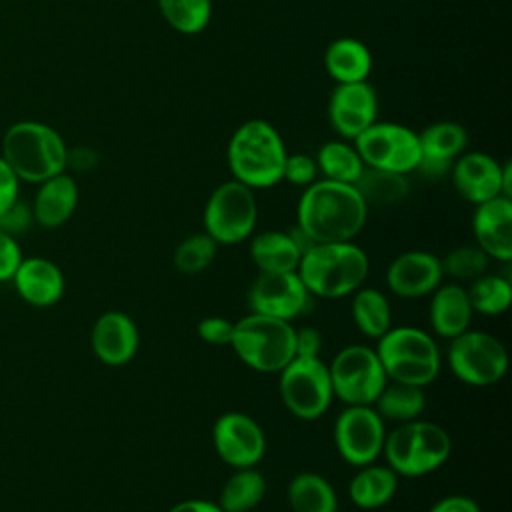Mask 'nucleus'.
<instances>
[{
    "instance_id": "obj_1",
    "label": "nucleus",
    "mask_w": 512,
    "mask_h": 512,
    "mask_svg": "<svg viewBox=\"0 0 512 512\" xmlns=\"http://www.w3.org/2000/svg\"><path fill=\"white\" fill-rule=\"evenodd\" d=\"M368 206L354 188L320 178L304 188L296 206V226L316 244L352 242L364 228Z\"/></svg>"
},
{
    "instance_id": "obj_2",
    "label": "nucleus",
    "mask_w": 512,
    "mask_h": 512,
    "mask_svg": "<svg viewBox=\"0 0 512 512\" xmlns=\"http://www.w3.org/2000/svg\"><path fill=\"white\" fill-rule=\"evenodd\" d=\"M286 156L288 150L280 132L260 118L240 124L226 146L232 178L252 190L276 186L282 180Z\"/></svg>"
},
{
    "instance_id": "obj_3",
    "label": "nucleus",
    "mask_w": 512,
    "mask_h": 512,
    "mask_svg": "<svg viewBox=\"0 0 512 512\" xmlns=\"http://www.w3.org/2000/svg\"><path fill=\"white\" fill-rule=\"evenodd\" d=\"M368 270V254L354 242H322L300 258L296 274L310 296L334 300L358 290Z\"/></svg>"
},
{
    "instance_id": "obj_4",
    "label": "nucleus",
    "mask_w": 512,
    "mask_h": 512,
    "mask_svg": "<svg viewBox=\"0 0 512 512\" xmlns=\"http://www.w3.org/2000/svg\"><path fill=\"white\" fill-rule=\"evenodd\" d=\"M0 156L16 172L20 182L40 184L68 166V148L56 128L36 122L22 120L12 124L2 138Z\"/></svg>"
},
{
    "instance_id": "obj_5",
    "label": "nucleus",
    "mask_w": 512,
    "mask_h": 512,
    "mask_svg": "<svg viewBox=\"0 0 512 512\" xmlns=\"http://www.w3.org/2000/svg\"><path fill=\"white\" fill-rule=\"evenodd\" d=\"M376 356L390 382L426 388L442 368L436 340L416 326H390L376 340Z\"/></svg>"
},
{
    "instance_id": "obj_6",
    "label": "nucleus",
    "mask_w": 512,
    "mask_h": 512,
    "mask_svg": "<svg viewBox=\"0 0 512 512\" xmlns=\"http://www.w3.org/2000/svg\"><path fill=\"white\" fill-rule=\"evenodd\" d=\"M382 452L386 466L398 478H418L438 470L450 458L452 438L440 424L418 418L386 432Z\"/></svg>"
},
{
    "instance_id": "obj_7",
    "label": "nucleus",
    "mask_w": 512,
    "mask_h": 512,
    "mask_svg": "<svg viewBox=\"0 0 512 512\" xmlns=\"http://www.w3.org/2000/svg\"><path fill=\"white\" fill-rule=\"evenodd\" d=\"M230 348L252 370L278 374L294 356V326L286 320L250 312L234 322Z\"/></svg>"
},
{
    "instance_id": "obj_8",
    "label": "nucleus",
    "mask_w": 512,
    "mask_h": 512,
    "mask_svg": "<svg viewBox=\"0 0 512 512\" xmlns=\"http://www.w3.org/2000/svg\"><path fill=\"white\" fill-rule=\"evenodd\" d=\"M258 220V202L252 188L238 180L222 182L206 200L204 232L218 244H238L252 236Z\"/></svg>"
},
{
    "instance_id": "obj_9",
    "label": "nucleus",
    "mask_w": 512,
    "mask_h": 512,
    "mask_svg": "<svg viewBox=\"0 0 512 512\" xmlns=\"http://www.w3.org/2000/svg\"><path fill=\"white\" fill-rule=\"evenodd\" d=\"M278 392L292 416L300 420L324 416L334 400L328 364L320 358L294 356L278 372Z\"/></svg>"
},
{
    "instance_id": "obj_10",
    "label": "nucleus",
    "mask_w": 512,
    "mask_h": 512,
    "mask_svg": "<svg viewBox=\"0 0 512 512\" xmlns=\"http://www.w3.org/2000/svg\"><path fill=\"white\" fill-rule=\"evenodd\" d=\"M334 398L346 406H372L388 378L374 348L344 346L328 364Z\"/></svg>"
},
{
    "instance_id": "obj_11",
    "label": "nucleus",
    "mask_w": 512,
    "mask_h": 512,
    "mask_svg": "<svg viewBox=\"0 0 512 512\" xmlns=\"http://www.w3.org/2000/svg\"><path fill=\"white\" fill-rule=\"evenodd\" d=\"M448 366L460 382L486 388L506 376L508 352L496 336L468 328L450 340Z\"/></svg>"
},
{
    "instance_id": "obj_12",
    "label": "nucleus",
    "mask_w": 512,
    "mask_h": 512,
    "mask_svg": "<svg viewBox=\"0 0 512 512\" xmlns=\"http://www.w3.org/2000/svg\"><path fill=\"white\" fill-rule=\"evenodd\" d=\"M368 168L410 174L420 162L418 132L398 122H374L352 142Z\"/></svg>"
},
{
    "instance_id": "obj_13",
    "label": "nucleus",
    "mask_w": 512,
    "mask_h": 512,
    "mask_svg": "<svg viewBox=\"0 0 512 512\" xmlns=\"http://www.w3.org/2000/svg\"><path fill=\"white\" fill-rule=\"evenodd\" d=\"M386 424L374 406H346L334 424V446L350 466H366L378 460L384 448Z\"/></svg>"
},
{
    "instance_id": "obj_14",
    "label": "nucleus",
    "mask_w": 512,
    "mask_h": 512,
    "mask_svg": "<svg viewBox=\"0 0 512 512\" xmlns=\"http://www.w3.org/2000/svg\"><path fill=\"white\" fill-rule=\"evenodd\" d=\"M448 174L456 192L474 206L496 196L512 198L510 162L500 164L486 152H462Z\"/></svg>"
},
{
    "instance_id": "obj_15",
    "label": "nucleus",
    "mask_w": 512,
    "mask_h": 512,
    "mask_svg": "<svg viewBox=\"0 0 512 512\" xmlns=\"http://www.w3.org/2000/svg\"><path fill=\"white\" fill-rule=\"evenodd\" d=\"M212 444L218 458L230 468H254L266 452V436L260 424L242 412H224L212 428Z\"/></svg>"
},
{
    "instance_id": "obj_16",
    "label": "nucleus",
    "mask_w": 512,
    "mask_h": 512,
    "mask_svg": "<svg viewBox=\"0 0 512 512\" xmlns=\"http://www.w3.org/2000/svg\"><path fill=\"white\" fill-rule=\"evenodd\" d=\"M310 292L296 272H260L248 290L250 312L292 322L310 306Z\"/></svg>"
},
{
    "instance_id": "obj_17",
    "label": "nucleus",
    "mask_w": 512,
    "mask_h": 512,
    "mask_svg": "<svg viewBox=\"0 0 512 512\" xmlns=\"http://www.w3.org/2000/svg\"><path fill=\"white\" fill-rule=\"evenodd\" d=\"M378 116V96L364 82L336 84L328 98V122L332 130L348 142H354Z\"/></svg>"
},
{
    "instance_id": "obj_18",
    "label": "nucleus",
    "mask_w": 512,
    "mask_h": 512,
    "mask_svg": "<svg viewBox=\"0 0 512 512\" xmlns=\"http://www.w3.org/2000/svg\"><path fill=\"white\" fill-rule=\"evenodd\" d=\"M440 258L426 250H408L396 256L386 270V286L400 298H422L442 284Z\"/></svg>"
},
{
    "instance_id": "obj_19",
    "label": "nucleus",
    "mask_w": 512,
    "mask_h": 512,
    "mask_svg": "<svg viewBox=\"0 0 512 512\" xmlns=\"http://www.w3.org/2000/svg\"><path fill=\"white\" fill-rule=\"evenodd\" d=\"M140 344V334L134 320L120 310L102 312L90 330V348L94 356L106 366L128 364Z\"/></svg>"
},
{
    "instance_id": "obj_20",
    "label": "nucleus",
    "mask_w": 512,
    "mask_h": 512,
    "mask_svg": "<svg viewBox=\"0 0 512 512\" xmlns=\"http://www.w3.org/2000/svg\"><path fill=\"white\" fill-rule=\"evenodd\" d=\"M420 162L418 172L426 178H442L450 172L454 160L468 146V132L462 124L440 120L418 132Z\"/></svg>"
},
{
    "instance_id": "obj_21",
    "label": "nucleus",
    "mask_w": 512,
    "mask_h": 512,
    "mask_svg": "<svg viewBox=\"0 0 512 512\" xmlns=\"http://www.w3.org/2000/svg\"><path fill=\"white\" fill-rule=\"evenodd\" d=\"M474 244L482 248L490 260H512V198L496 196L476 204L472 214Z\"/></svg>"
},
{
    "instance_id": "obj_22",
    "label": "nucleus",
    "mask_w": 512,
    "mask_h": 512,
    "mask_svg": "<svg viewBox=\"0 0 512 512\" xmlns=\"http://www.w3.org/2000/svg\"><path fill=\"white\" fill-rule=\"evenodd\" d=\"M12 284L16 294L34 308H50L64 296V274L60 266L44 256L22 258Z\"/></svg>"
},
{
    "instance_id": "obj_23",
    "label": "nucleus",
    "mask_w": 512,
    "mask_h": 512,
    "mask_svg": "<svg viewBox=\"0 0 512 512\" xmlns=\"http://www.w3.org/2000/svg\"><path fill=\"white\" fill-rule=\"evenodd\" d=\"M78 206V184L76 180L60 172L38 184L34 200L30 204L34 222L42 228H58L66 224Z\"/></svg>"
},
{
    "instance_id": "obj_24",
    "label": "nucleus",
    "mask_w": 512,
    "mask_h": 512,
    "mask_svg": "<svg viewBox=\"0 0 512 512\" xmlns=\"http://www.w3.org/2000/svg\"><path fill=\"white\" fill-rule=\"evenodd\" d=\"M472 306L468 300V292L460 282L440 284L430 298L428 320L432 332L440 338L452 340L464 330H468L472 320Z\"/></svg>"
},
{
    "instance_id": "obj_25",
    "label": "nucleus",
    "mask_w": 512,
    "mask_h": 512,
    "mask_svg": "<svg viewBox=\"0 0 512 512\" xmlns=\"http://www.w3.org/2000/svg\"><path fill=\"white\" fill-rule=\"evenodd\" d=\"M324 68L336 84L364 82L372 72V54L362 40L342 36L328 44Z\"/></svg>"
},
{
    "instance_id": "obj_26",
    "label": "nucleus",
    "mask_w": 512,
    "mask_h": 512,
    "mask_svg": "<svg viewBox=\"0 0 512 512\" xmlns=\"http://www.w3.org/2000/svg\"><path fill=\"white\" fill-rule=\"evenodd\" d=\"M398 490V474L390 466H360L348 484V496L360 510H378L386 506Z\"/></svg>"
},
{
    "instance_id": "obj_27",
    "label": "nucleus",
    "mask_w": 512,
    "mask_h": 512,
    "mask_svg": "<svg viewBox=\"0 0 512 512\" xmlns=\"http://www.w3.org/2000/svg\"><path fill=\"white\" fill-rule=\"evenodd\" d=\"M302 254L288 232L264 230L250 242V260L260 272H296Z\"/></svg>"
},
{
    "instance_id": "obj_28",
    "label": "nucleus",
    "mask_w": 512,
    "mask_h": 512,
    "mask_svg": "<svg viewBox=\"0 0 512 512\" xmlns=\"http://www.w3.org/2000/svg\"><path fill=\"white\" fill-rule=\"evenodd\" d=\"M292 512H338V496L332 484L316 472H298L286 488Z\"/></svg>"
},
{
    "instance_id": "obj_29",
    "label": "nucleus",
    "mask_w": 512,
    "mask_h": 512,
    "mask_svg": "<svg viewBox=\"0 0 512 512\" xmlns=\"http://www.w3.org/2000/svg\"><path fill=\"white\" fill-rule=\"evenodd\" d=\"M372 406L384 422L404 424L420 418V414L426 408V394L424 388L420 386L386 382V386L382 388Z\"/></svg>"
},
{
    "instance_id": "obj_30",
    "label": "nucleus",
    "mask_w": 512,
    "mask_h": 512,
    "mask_svg": "<svg viewBox=\"0 0 512 512\" xmlns=\"http://www.w3.org/2000/svg\"><path fill=\"white\" fill-rule=\"evenodd\" d=\"M350 314L356 328L372 340H378L392 326L390 302L382 290L372 286H360L352 292Z\"/></svg>"
},
{
    "instance_id": "obj_31",
    "label": "nucleus",
    "mask_w": 512,
    "mask_h": 512,
    "mask_svg": "<svg viewBox=\"0 0 512 512\" xmlns=\"http://www.w3.org/2000/svg\"><path fill=\"white\" fill-rule=\"evenodd\" d=\"M266 494V478L254 468H236L220 488L216 504L224 512H250Z\"/></svg>"
},
{
    "instance_id": "obj_32",
    "label": "nucleus",
    "mask_w": 512,
    "mask_h": 512,
    "mask_svg": "<svg viewBox=\"0 0 512 512\" xmlns=\"http://www.w3.org/2000/svg\"><path fill=\"white\" fill-rule=\"evenodd\" d=\"M318 174L326 180L354 184L366 168L356 146L348 140H328L316 152Z\"/></svg>"
},
{
    "instance_id": "obj_33",
    "label": "nucleus",
    "mask_w": 512,
    "mask_h": 512,
    "mask_svg": "<svg viewBox=\"0 0 512 512\" xmlns=\"http://www.w3.org/2000/svg\"><path fill=\"white\" fill-rule=\"evenodd\" d=\"M354 188L366 202V206L384 208L402 202L408 192L410 184L406 174L390 172V170H378V168H364L360 178L354 182Z\"/></svg>"
},
{
    "instance_id": "obj_34",
    "label": "nucleus",
    "mask_w": 512,
    "mask_h": 512,
    "mask_svg": "<svg viewBox=\"0 0 512 512\" xmlns=\"http://www.w3.org/2000/svg\"><path fill=\"white\" fill-rule=\"evenodd\" d=\"M472 312L482 316H500L512 304V284L498 274H482L466 288Z\"/></svg>"
},
{
    "instance_id": "obj_35",
    "label": "nucleus",
    "mask_w": 512,
    "mask_h": 512,
    "mask_svg": "<svg viewBox=\"0 0 512 512\" xmlns=\"http://www.w3.org/2000/svg\"><path fill=\"white\" fill-rule=\"evenodd\" d=\"M160 14L180 34H200L212 18V0H158Z\"/></svg>"
},
{
    "instance_id": "obj_36",
    "label": "nucleus",
    "mask_w": 512,
    "mask_h": 512,
    "mask_svg": "<svg viewBox=\"0 0 512 512\" xmlns=\"http://www.w3.org/2000/svg\"><path fill=\"white\" fill-rule=\"evenodd\" d=\"M442 274L452 278V282H472L478 276L486 274L490 266V256L476 244H464L450 250L440 258Z\"/></svg>"
},
{
    "instance_id": "obj_37",
    "label": "nucleus",
    "mask_w": 512,
    "mask_h": 512,
    "mask_svg": "<svg viewBox=\"0 0 512 512\" xmlns=\"http://www.w3.org/2000/svg\"><path fill=\"white\" fill-rule=\"evenodd\" d=\"M218 252V242L206 232L186 236L174 250V266L182 274H198L206 270Z\"/></svg>"
},
{
    "instance_id": "obj_38",
    "label": "nucleus",
    "mask_w": 512,
    "mask_h": 512,
    "mask_svg": "<svg viewBox=\"0 0 512 512\" xmlns=\"http://www.w3.org/2000/svg\"><path fill=\"white\" fill-rule=\"evenodd\" d=\"M282 180H288L294 186H304V188L310 186L312 182L318 180L316 160L308 154H302V152L288 154L286 162H284Z\"/></svg>"
},
{
    "instance_id": "obj_39",
    "label": "nucleus",
    "mask_w": 512,
    "mask_h": 512,
    "mask_svg": "<svg viewBox=\"0 0 512 512\" xmlns=\"http://www.w3.org/2000/svg\"><path fill=\"white\" fill-rule=\"evenodd\" d=\"M198 338L206 344L212 346H230L232 332H234V322L222 316H206L198 322Z\"/></svg>"
},
{
    "instance_id": "obj_40",
    "label": "nucleus",
    "mask_w": 512,
    "mask_h": 512,
    "mask_svg": "<svg viewBox=\"0 0 512 512\" xmlns=\"http://www.w3.org/2000/svg\"><path fill=\"white\" fill-rule=\"evenodd\" d=\"M22 258V248L16 236H10L8 232L0 230V282L12 280Z\"/></svg>"
},
{
    "instance_id": "obj_41",
    "label": "nucleus",
    "mask_w": 512,
    "mask_h": 512,
    "mask_svg": "<svg viewBox=\"0 0 512 512\" xmlns=\"http://www.w3.org/2000/svg\"><path fill=\"white\" fill-rule=\"evenodd\" d=\"M32 222H34L32 208L30 204H24L20 198L4 214H0V230L8 232L10 236L22 234L24 230L30 228Z\"/></svg>"
},
{
    "instance_id": "obj_42",
    "label": "nucleus",
    "mask_w": 512,
    "mask_h": 512,
    "mask_svg": "<svg viewBox=\"0 0 512 512\" xmlns=\"http://www.w3.org/2000/svg\"><path fill=\"white\" fill-rule=\"evenodd\" d=\"M322 350V334L314 326H304V328H294V352L296 356L304 358H320Z\"/></svg>"
},
{
    "instance_id": "obj_43",
    "label": "nucleus",
    "mask_w": 512,
    "mask_h": 512,
    "mask_svg": "<svg viewBox=\"0 0 512 512\" xmlns=\"http://www.w3.org/2000/svg\"><path fill=\"white\" fill-rule=\"evenodd\" d=\"M20 192V178L0 156V214H4L16 200Z\"/></svg>"
},
{
    "instance_id": "obj_44",
    "label": "nucleus",
    "mask_w": 512,
    "mask_h": 512,
    "mask_svg": "<svg viewBox=\"0 0 512 512\" xmlns=\"http://www.w3.org/2000/svg\"><path fill=\"white\" fill-rule=\"evenodd\" d=\"M428 512H480V504L464 494H450L436 500Z\"/></svg>"
},
{
    "instance_id": "obj_45",
    "label": "nucleus",
    "mask_w": 512,
    "mask_h": 512,
    "mask_svg": "<svg viewBox=\"0 0 512 512\" xmlns=\"http://www.w3.org/2000/svg\"><path fill=\"white\" fill-rule=\"evenodd\" d=\"M168 512H224L216 502L202 500V498H190L174 504Z\"/></svg>"
},
{
    "instance_id": "obj_46",
    "label": "nucleus",
    "mask_w": 512,
    "mask_h": 512,
    "mask_svg": "<svg viewBox=\"0 0 512 512\" xmlns=\"http://www.w3.org/2000/svg\"><path fill=\"white\" fill-rule=\"evenodd\" d=\"M98 162V156L88 148H78L74 152L68 150V164H72L78 170H88Z\"/></svg>"
},
{
    "instance_id": "obj_47",
    "label": "nucleus",
    "mask_w": 512,
    "mask_h": 512,
    "mask_svg": "<svg viewBox=\"0 0 512 512\" xmlns=\"http://www.w3.org/2000/svg\"><path fill=\"white\" fill-rule=\"evenodd\" d=\"M286 232H288V236L292 238L294 246L298 248V252H300L302 256H304V254H306V252L316 244V242H314V240H312V238H310V236H308L300 226H296V224H294L290 230H286Z\"/></svg>"
}]
</instances>
